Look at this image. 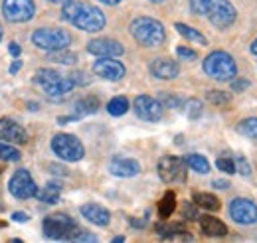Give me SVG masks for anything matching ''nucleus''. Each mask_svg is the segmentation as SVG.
I'll return each mask as SVG.
<instances>
[{
    "instance_id": "603ef678",
    "label": "nucleus",
    "mask_w": 257,
    "mask_h": 243,
    "mask_svg": "<svg viewBox=\"0 0 257 243\" xmlns=\"http://www.w3.org/2000/svg\"><path fill=\"white\" fill-rule=\"evenodd\" d=\"M2 34H4V32H2V26H0V42H2Z\"/></svg>"
},
{
    "instance_id": "f8f14e48",
    "label": "nucleus",
    "mask_w": 257,
    "mask_h": 243,
    "mask_svg": "<svg viewBox=\"0 0 257 243\" xmlns=\"http://www.w3.org/2000/svg\"><path fill=\"white\" fill-rule=\"evenodd\" d=\"M229 215L241 225H253L257 223V204L249 198H235L229 204Z\"/></svg>"
},
{
    "instance_id": "dca6fc26",
    "label": "nucleus",
    "mask_w": 257,
    "mask_h": 243,
    "mask_svg": "<svg viewBox=\"0 0 257 243\" xmlns=\"http://www.w3.org/2000/svg\"><path fill=\"white\" fill-rule=\"evenodd\" d=\"M0 141L10 145H22L28 141V135L26 129L14 119H0Z\"/></svg>"
},
{
    "instance_id": "aec40b11",
    "label": "nucleus",
    "mask_w": 257,
    "mask_h": 243,
    "mask_svg": "<svg viewBox=\"0 0 257 243\" xmlns=\"http://www.w3.org/2000/svg\"><path fill=\"white\" fill-rule=\"evenodd\" d=\"M200 229L208 237H224L227 233V225L214 215H202L200 217Z\"/></svg>"
},
{
    "instance_id": "c9c22d12",
    "label": "nucleus",
    "mask_w": 257,
    "mask_h": 243,
    "mask_svg": "<svg viewBox=\"0 0 257 243\" xmlns=\"http://www.w3.org/2000/svg\"><path fill=\"white\" fill-rule=\"evenodd\" d=\"M69 77L73 79L75 87H77V85H87V83H91V77H89V75H85L83 71H73Z\"/></svg>"
},
{
    "instance_id": "ea45409f",
    "label": "nucleus",
    "mask_w": 257,
    "mask_h": 243,
    "mask_svg": "<svg viewBox=\"0 0 257 243\" xmlns=\"http://www.w3.org/2000/svg\"><path fill=\"white\" fill-rule=\"evenodd\" d=\"M190 8L194 14H204V0H190Z\"/></svg>"
},
{
    "instance_id": "9d476101",
    "label": "nucleus",
    "mask_w": 257,
    "mask_h": 243,
    "mask_svg": "<svg viewBox=\"0 0 257 243\" xmlns=\"http://www.w3.org/2000/svg\"><path fill=\"white\" fill-rule=\"evenodd\" d=\"M159 176L162 182H186V160L178 156H162L159 160Z\"/></svg>"
},
{
    "instance_id": "a211bd4d",
    "label": "nucleus",
    "mask_w": 257,
    "mask_h": 243,
    "mask_svg": "<svg viewBox=\"0 0 257 243\" xmlns=\"http://www.w3.org/2000/svg\"><path fill=\"white\" fill-rule=\"evenodd\" d=\"M109 172L119 178H133L141 172V164L135 158H115L109 164Z\"/></svg>"
},
{
    "instance_id": "6e6552de",
    "label": "nucleus",
    "mask_w": 257,
    "mask_h": 243,
    "mask_svg": "<svg viewBox=\"0 0 257 243\" xmlns=\"http://www.w3.org/2000/svg\"><path fill=\"white\" fill-rule=\"evenodd\" d=\"M52 151L56 152L62 160L67 162H77L85 156V149L81 145V141L73 135H67V133H58L54 135L52 139Z\"/></svg>"
},
{
    "instance_id": "de8ad7c7",
    "label": "nucleus",
    "mask_w": 257,
    "mask_h": 243,
    "mask_svg": "<svg viewBox=\"0 0 257 243\" xmlns=\"http://www.w3.org/2000/svg\"><path fill=\"white\" fill-rule=\"evenodd\" d=\"M131 223H133L135 227H143V225H145V221H139V219H131Z\"/></svg>"
},
{
    "instance_id": "9b49d317",
    "label": "nucleus",
    "mask_w": 257,
    "mask_h": 243,
    "mask_svg": "<svg viewBox=\"0 0 257 243\" xmlns=\"http://www.w3.org/2000/svg\"><path fill=\"white\" fill-rule=\"evenodd\" d=\"M8 190L18 200H28V198H34L38 194V186H36L32 176H30V172L24 170V168H20V170H16L12 174V178L8 182Z\"/></svg>"
},
{
    "instance_id": "a18cd8bd",
    "label": "nucleus",
    "mask_w": 257,
    "mask_h": 243,
    "mask_svg": "<svg viewBox=\"0 0 257 243\" xmlns=\"http://www.w3.org/2000/svg\"><path fill=\"white\" fill-rule=\"evenodd\" d=\"M20 67H22V61H20V60H16V61H14V63H12V65H10V73H16V71H18Z\"/></svg>"
},
{
    "instance_id": "f704fd0d",
    "label": "nucleus",
    "mask_w": 257,
    "mask_h": 243,
    "mask_svg": "<svg viewBox=\"0 0 257 243\" xmlns=\"http://www.w3.org/2000/svg\"><path fill=\"white\" fill-rule=\"evenodd\" d=\"M235 170L241 174V176H249L251 174V168L245 160V156H237V162H235Z\"/></svg>"
},
{
    "instance_id": "a19ab883",
    "label": "nucleus",
    "mask_w": 257,
    "mask_h": 243,
    "mask_svg": "<svg viewBox=\"0 0 257 243\" xmlns=\"http://www.w3.org/2000/svg\"><path fill=\"white\" fill-rule=\"evenodd\" d=\"M75 241H97L95 235H91V233H85L83 229L77 233V237H75Z\"/></svg>"
},
{
    "instance_id": "20e7f679",
    "label": "nucleus",
    "mask_w": 257,
    "mask_h": 243,
    "mask_svg": "<svg viewBox=\"0 0 257 243\" xmlns=\"http://www.w3.org/2000/svg\"><path fill=\"white\" fill-rule=\"evenodd\" d=\"M44 235L48 239H62V241H75L77 233L81 231L73 217L65 213H52L42 223Z\"/></svg>"
},
{
    "instance_id": "ddd939ff",
    "label": "nucleus",
    "mask_w": 257,
    "mask_h": 243,
    "mask_svg": "<svg viewBox=\"0 0 257 243\" xmlns=\"http://www.w3.org/2000/svg\"><path fill=\"white\" fill-rule=\"evenodd\" d=\"M133 107H135V113H137L139 119L149 121V123L161 121L162 113H164L161 101L155 99V97H149V95H139V97L135 99V105H133Z\"/></svg>"
},
{
    "instance_id": "c756f323",
    "label": "nucleus",
    "mask_w": 257,
    "mask_h": 243,
    "mask_svg": "<svg viewBox=\"0 0 257 243\" xmlns=\"http://www.w3.org/2000/svg\"><path fill=\"white\" fill-rule=\"evenodd\" d=\"M48 60L54 61V63H62V65H75L77 56L71 54V52H65V50H58V52H50Z\"/></svg>"
},
{
    "instance_id": "7ed1b4c3",
    "label": "nucleus",
    "mask_w": 257,
    "mask_h": 243,
    "mask_svg": "<svg viewBox=\"0 0 257 243\" xmlns=\"http://www.w3.org/2000/svg\"><path fill=\"white\" fill-rule=\"evenodd\" d=\"M32 81L48 97H64L75 87V83L69 75H62L56 69H38Z\"/></svg>"
},
{
    "instance_id": "4be33fe9",
    "label": "nucleus",
    "mask_w": 257,
    "mask_h": 243,
    "mask_svg": "<svg viewBox=\"0 0 257 243\" xmlns=\"http://www.w3.org/2000/svg\"><path fill=\"white\" fill-rule=\"evenodd\" d=\"M194 204L202 210H208V212H218L220 210V200L214 196V194H208V192H194L192 196Z\"/></svg>"
},
{
    "instance_id": "79ce46f5",
    "label": "nucleus",
    "mask_w": 257,
    "mask_h": 243,
    "mask_svg": "<svg viewBox=\"0 0 257 243\" xmlns=\"http://www.w3.org/2000/svg\"><path fill=\"white\" fill-rule=\"evenodd\" d=\"M12 219H14V221H28L30 215L24 212H16V213H12Z\"/></svg>"
},
{
    "instance_id": "f3484780",
    "label": "nucleus",
    "mask_w": 257,
    "mask_h": 243,
    "mask_svg": "<svg viewBox=\"0 0 257 243\" xmlns=\"http://www.w3.org/2000/svg\"><path fill=\"white\" fill-rule=\"evenodd\" d=\"M151 73L157 77V79H164V81H170V79H176L178 73H180V65L170 58H157V60L151 63Z\"/></svg>"
},
{
    "instance_id": "72a5a7b5",
    "label": "nucleus",
    "mask_w": 257,
    "mask_h": 243,
    "mask_svg": "<svg viewBox=\"0 0 257 243\" xmlns=\"http://www.w3.org/2000/svg\"><path fill=\"white\" fill-rule=\"evenodd\" d=\"M216 166L225 172V174H233V172H237L235 170V160L233 158H229V156H220L218 160H216Z\"/></svg>"
},
{
    "instance_id": "f257e3e1",
    "label": "nucleus",
    "mask_w": 257,
    "mask_h": 243,
    "mask_svg": "<svg viewBox=\"0 0 257 243\" xmlns=\"http://www.w3.org/2000/svg\"><path fill=\"white\" fill-rule=\"evenodd\" d=\"M64 20L69 24H73L75 28L83 32H101L105 28V14L89 2H67L64 4V12H62Z\"/></svg>"
},
{
    "instance_id": "6ab92c4d",
    "label": "nucleus",
    "mask_w": 257,
    "mask_h": 243,
    "mask_svg": "<svg viewBox=\"0 0 257 243\" xmlns=\"http://www.w3.org/2000/svg\"><path fill=\"white\" fill-rule=\"evenodd\" d=\"M81 215L87 219V221H91L93 225H109V221H111V213L107 208H103V206H99V204H83L81 206Z\"/></svg>"
},
{
    "instance_id": "3c124183",
    "label": "nucleus",
    "mask_w": 257,
    "mask_h": 243,
    "mask_svg": "<svg viewBox=\"0 0 257 243\" xmlns=\"http://www.w3.org/2000/svg\"><path fill=\"white\" fill-rule=\"evenodd\" d=\"M125 241V237H123V235H119V237H115V239H113V243H123Z\"/></svg>"
},
{
    "instance_id": "49530a36",
    "label": "nucleus",
    "mask_w": 257,
    "mask_h": 243,
    "mask_svg": "<svg viewBox=\"0 0 257 243\" xmlns=\"http://www.w3.org/2000/svg\"><path fill=\"white\" fill-rule=\"evenodd\" d=\"M99 2H103V4H107V6H115V4H119L121 0H99Z\"/></svg>"
},
{
    "instance_id": "1a4fd4ad",
    "label": "nucleus",
    "mask_w": 257,
    "mask_h": 243,
    "mask_svg": "<svg viewBox=\"0 0 257 243\" xmlns=\"http://www.w3.org/2000/svg\"><path fill=\"white\" fill-rule=\"evenodd\" d=\"M36 14L34 0H4L2 2V16L10 24H22L32 20Z\"/></svg>"
},
{
    "instance_id": "b1692460",
    "label": "nucleus",
    "mask_w": 257,
    "mask_h": 243,
    "mask_svg": "<svg viewBox=\"0 0 257 243\" xmlns=\"http://www.w3.org/2000/svg\"><path fill=\"white\" fill-rule=\"evenodd\" d=\"M174 28H176V32H178L182 38H186L188 42H196V44H200V46H206V44H208V42H206V36H204L202 32L194 30V28L182 24V22H176Z\"/></svg>"
},
{
    "instance_id": "4468645a",
    "label": "nucleus",
    "mask_w": 257,
    "mask_h": 243,
    "mask_svg": "<svg viewBox=\"0 0 257 243\" xmlns=\"http://www.w3.org/2000/svg\"><path fill=\"white\" fill-rule=\"evenodd\" d=\"M87 52L97 58H119L125 54V48L111 38H97L87 44Z\"/></svg>"
},
{
    "instance_id": "bb28decb",
    "label": "nucleus",
    "mask_w": 257,
    "mask_h": 243,
    "mask_svg": "<svg viewBox=\"0 0 257 243\" xmlns=\"http://www.w3.org/2000/svg\"><path fill=\"white\" fill-rule=\"evenodd\" d=\"M184 160H186V166L188 168H192V170L200 172V174H208L210 172V162L202 154H188Z\"/></svg>"
},
{
    "instance_id": "8fccbe9b",
    "label": "nucleus",
    "mask_w": 257,
    "mask_h": 243,
    "mask_svg": "<svg viewBox=\"0 0 257 243\" xmlns=\"http://www.w3.org/2000/svg\"><path fill=\"white\" fill-rule=\"evenodd\" d=\"M251 54H253V56H257V38H255V42L251 44Z\"/></svg>"
},
{
    "instance_id": "09e8293b",
    "label": "nucleus",
    "mask_w": 257,
    "mask_h": 243,
    "mask_svg": "<svg viewBox=\"0 0 257 243\" xmlns=\"http://www.w3.org/2000/svg\"><path fill=\"white\" fill-rule=\"evenodd\" d=\"M48 2H52V4H67V2H71V0H48Z\"/></svg>"
},
{
    "instance_id": "39448f33",
    "label": "nucleus",
    "mask_w": 257,
    "mask_h": 243,
    "mask_svg": "<svg viewBox=\"0 0 257 243\" xmlns=\"http://www.w3.org/2000/svg\"><path fill=\"white\" fill-rule=\"evenodd\" d=\"M202 67H204V71H206L212 79H216V81H231V79H235V75H237V65H235L233 58H231L227 52H222V50L208 54V56L204 58Z\"/></svg>"
},
{
    "instance_id": "2eb2a0df",
    "label": "nucleus",
    "mask_w": 257,
    "mask_h": 243,
    "mask_svg": "<svg viewBox=\"0 0 257 243\" xmlns=\"http://www.w3.org/2000/svg\"><path fill=\"white\" fill-rule=\"evenodd\" d=\"M93 73L107 81H119L125 75V65L115 58H101L93 63Z\"/></svg>"
},
{
    "instance_id": "7c9ffc66",
    "label": "nucleus",
    "mask_w": 257,
    "mask_h": 243,
    "mask_svg": "<svg viewBox=\"0 0 257 243\" xmlns=\"http://www.w3.org/2000/svg\"><path fill=\"white\" fill-rule=\"evenodd\" d=\"M20 158H22V154L18 152V149H14L10 143H0V160L18 162Z\"/></svg>"
},
{
    "instance_id": "5fc2aeb1",
    "label": "nucleus",
    "mask_w": 257,
    "mask_h": 243,
    "mask_svg": "<svg viewBox=\"0 0 257 243\" xmlns=\"http://www.w3.org/2000/svg\"><path fill=\"white\" fill-rule=\"evenodd\" d=\"M2 170H4V168H2V164H0V174H2Z\"/></svg>"
},
{
    "instance_id": "423d86ee",
    "label": "nucleus",
    "mask_w": 257,
    "mask_h": 243,
    "mask_svg": "<svg viewBox=\"0 0 257 243\" xmlns=\"http://www.w3.org/2000/svg\"><path fill=\"white\" fill-rule=\"evenodd\" d=\"M204 16L212 22V26L224 30L235 22L237 12L229 0H204Z\"/></svg>"
},
{
    "instance_id": "c85d7f7f",
    "label": "nucleus",
    "mask_w": 257,
    "mask_h": 243,
    "mask_svg": "<svg viewBox=\"0 0 257 243\" xmlns=\"http://www.w3.org/2000/svg\"><path fill=\"white\" fill-rule=\"evenodd\" d=\"M237 133L241 137H247L251 141H257V119L251 117V119H243V121L237 125Z\"/></svg>"
},
{
    "instance_id": "864d4df0",
    "label": "nucleus",
    "mask_w": 257,
    "mask_h": 243,
    "mask_svg": "<svg viewBox=\"0 0 257 243\" xmlns=\"http://www.w3.org/2000/svg\"><path fill=\"white\" fill-rule=\"evenodd\" d=\"M151 2H155V4H159V2H164V0H151Z\"/></svg>"
},
{
    "instance_id": "412c9836",
    "label": "nucleus",
    "mask_w": 257,
    "mask_h": 243,
    "mask_svg": "<svg viewBox=\"0 0 257 243\" xmlns=\"http://www.w3.org/2000/svg\"><path fill=\"white\" fill-rule=\"evenodd\" d=\"M101 107V101L97 99L95 95H85V97H79L75 103H73V111L75 115L79 117H85V115H93L99 111Z\"/></svg>"
},
{
    "instance_id": "4c0bfd02",
    "label": "nucleus",
    "mask_w": 257,
    "mask_h": 243,
    "mask_svg": "<svg viewBox=\"0 0 257 243\" xmlns=\"http://www.w3.org/2000/svg\"><path fill=\"white\" fill-rule=\"evenodd\" d=\"M182 213H184L186 219H198V215H200L198 210H196V204H190V202L182 206Z\"/></svg>"
},
{
    "instance_id": "f03ea898",
    "label": "nucleus",
    "mask_w": 257,
    "mask_h": 243,
    "mask_svg": "<svg viewBox=\"0 0 257 243\" xmlns=\"http://www.w3.org/2000/svg\"><path fill=\"white\" fill-rule=\"evenodd\" d=\"M131 36L145 48H157L164 42L166 32L159 20L149 18V16H141V18H135L131 22Z\"/></svg>"
},
{
    "instance_id": "c03bdc74",
    "label": "nucleus",
    "mask_w": 257,
    "mask_h": 243,
    "mask_svg": "<svg viewBox=\"0 0 257 243\" xmlns=\"http://www.w3.org/2000/svg\"><path fill=\"white\" fill-rule=\"evenodd\" d=\"M10 54H12V58H20V46L18 44H10Z\"/></svg>"
},
{
    "instance_id": "473e14b6",
    "label": "nucleus",
    "mask_w": 257,
    "mask_h": 243,
    "mask_svg": "<svg viewBox=\"0 0 257 243\" xmlns=\"http://www.w3.org/2000/svg\"><path fill=\"white\" fill-rule=\"evenodd\" d=\"M206 99L212 103V105H227L231 95L225 91H208L206 93Z\"/></svg>"
},
{
    "instance_id": "cd10ccee",
    "label": "nucleus",
    "mask_w": 257,
    "mask_h": 243,
    "mask_svg": "<svg viewBox=\"0 0 257 243\" xmlns=\"http://www.w3.org/2000/svg\"><path fill=\"white\" fill-rule=\"evenodd\" d=\"M182 111H184V115L190 119V121H196V119H200L202 117V101H198V99H186L184 103H182Z\"/></svg>"
},
{
    "instance_id": "0eeeda50",
    "label": "nucleus",
    "mask_w": 257,
    "mask_h": 243,
    "mask_svg": "<svg viewBox=\"0 0 257 243\" xmlns=\"http://www.w3.org/2000/svg\"><path fill=\"white\" fill-rule=\"evenodd\" d=\"M32 42L36 48H42L46 52H58L69 48L71 34L64 28H40L32 34Z\"/></svg>"
},
{
    "instance_id": "37998d69",
    "label": "nucleus",
    "mask_w": 257,
    "mask_h": 243,
    "mask_svg": "<svg viewBox=\"0 0 257 243\" xmlns=\"http://www.w3.org/2000/svg\"><path fill=\"white\" fill-rule=\"evenodd\" d=\"M212 186H214V188H220V190H227V188H229V182H227V180H214Z\"/></svg>"
},
{
    "instance_id": "5701e85b",
    "label": "nucleus",
    "mask_w": 257,
    "mask_h": 243,
    "mask_svg": "<svg viewBox=\"0 0 257 243\" xmlns=\"http://www.w3.org/2000/svg\"><path fill=\"white\" fill-rule=\"evenodd\" d=\"M60 192H62V184L48 182L44 190H38L36 198L42 200L44 204H58V202H60Z\"/></svg>"
},
{
    "instance_id": "e433bc0d",
    "label": "nucleus",
    "mask_w": 257,
    "mask_h": 243,
    "mask_svg": "<svg viewBox=\"0 0 257 243\" xmlns=\"http://www.w3.org/2000/svg\"><path fill=\"white\" fill-rule=\"evenodd\" d=\"M176 54H178V58H184V60H196L198 58V54L194 52L192 48H186V46H178Z\"/></svg>"
},
{
    "instance_id": "58836bf2",
    "label": "nucleus",
    "mask_w": 257,
    "mask_h": 243,
    "mask_svg": "<svg viewBox=\"0 0 257 243\" xmlns=\"http://www.w3.org/2000/svg\"><path fill=\"white\" fill-rule=\"evenodd\" d=\"M231 89L233 91H245V89H249V81L247 79H231Z\"/></svg>"
},
{
    "instance_id": "2f4dec72",
    "label": "nucleus",
    "mask_w": 257,
    "mask_h": 243,
    "mask_svg": "<svg viewBox=\"0 0 257 243\" xmlns=\"http://www.w3.org/2000/svg\"><path fill=\"white\" fill-rule=\"evenodd\" d=\"M159 101H161L162 107H168V109H180L182 103H184L180 97L170 95V93H161V95H159Z\"/></svg>"
},
{
    "instance_id": "393cba45",
    "label": "nucleus",
    "mask_w": 257,
    "mask_h": 243,
    "mask_svg": "<svg viewBox=\"0 0 257 243\" xmlns=\"http://www.w3.org/2000/svg\"><path fill=\"white\" fill-rule=\"evenodd\" d=\"M176 210V194L174 192H166L162 196V200L159 202V215L162 219H168Z\"/></svg>"
},
{
    "instance_id": "a878e982",
    "label": "nucleus",
    "mask_w": 257,
    "mask_h": 243,
    "mask_svg": "<svg viewBox=\"0 0 257 243\" xmlns=\"http://www.w3.org/2000/svg\"><path fill=\"white\" fill-rule=\"evenodd\" d=\"M107 111H109V115H113V117H121V115H125V113L128 111V99L127 97H123V95L113 97V99L107 103Z\"/></svg>"
}]
</instances>
